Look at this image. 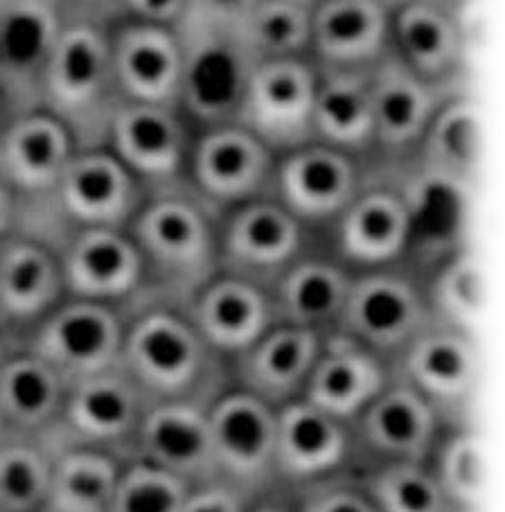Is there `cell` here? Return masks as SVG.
I'll return each instance as SVG.
<instances>
[{
  "label": "cell",
  "mask_w": 505,
  "mask_h": 512,
  "mask_svg": "<svg viewBox=\"0 0 505 512\" xmlns=\"http://www.w3.org/2000/svg\"><path fill=\"white\" fill-rule=\"evenodd\" d=\"M183 3L185 0H131V5L145 16L147 23L158 25H163V21L179 14L183 10Z\"/></svg>",
  "instance_id": "obj_44"
},
{
  "label": "cell",
  "mask_w": 505,
  "mask_h": 512,
  "mask_svg": "<svg viewBox=\"0 0 505 512\" xmlns=\"http://www.w3.org/2000/svg\"><path fill=\"white\" fill-rule=\"evenodd\" d=\"M445 418L427 397L400 377H391L382 393L352 422L361 467L388 461L427 463L445 431Z\"/></svg>",
  "instance_id": "obj_11"
},
{
  "label": "cell",
  "mask_w": 505,
  "mask_h": 512,
  "mask_svg": "<svg viewBox=\"0 0 505 512\" xmlns=\"http://www.w3.org/2000/svg\"><path fill=\"white\" fill-rule=\"evenodd\" d=\"M246 512H294V503H291V494L287 490L276 488L255 497Z\"/></svg>",
  "instance_id": "obj_45"
},
{
  "label": "cell",
  "mask_w": 505,
  "mask_h": 512,
  "mask_svg": "<svg viewBox=\"0 0 505 512\" xmlns=\"http://www.w3.org/2000/svg\"><path fill=\"white\" fill-rule=\"evenodd\" d=\"M352 425L296 397L276 409V479L294 492L354 467Z\"/></svg>",
  "instance_id": "obj_12"
},
{
  "label": "cell",
  "mask_w": 505,
  "mask_h": 512,
  "mask_svg": "<svg viewBox=\"0 0 505 512\" xmlns=\"http://www.w3.org/2000/svg\"><path fill=\"white\" fill-rule=\"evenodd\" d=\"M433 321L429 298L402 273L366 269L352 276L336 332L393 361Z\"/></svg>",
  "instance_id": "obj_6"
},
{
  "label": "cell",
  "mask_w": 505,
  "mask_h": 512,
  "mask_svg": "<svg viewBox=\"0 0 505 512\" xmlns=\"http://www.w3.org/2000/svg\"><path fill=\"white\" fill-rule=\"evenodd\" d=\"M55 192L64 213L84 228L129 226L143 203L140 181L106 152L75 154Z\"/></svg>",
  "instance_id": "obj_24"
},
{
  "label": "cell",
  "mask_w": 505,
  "mask_h": 512,
  "mask_svg": "<svg viewBox=\"0 0 505 512\" xmlns=\"http://www.w3.org/2000/svg\"><path fill=\"white\" fill-rule=\"evenodd\" d=\"M271 147L242 125L208 131L190 154L194 192L215 208L264 197L273 183Z\"/></svg>",
  "instance_id": "obj_13"
},
{
  "label": "cell",
  "mask_w": 505,
  "mask_h": 512,
  "mask_svg": "<svg viewBox=\"0 0 505 512\" xmlns=\"http://www.w3.org/2000/svg\"><path fill=\"white\" fill-rule=\"evenodd\" d=\"M0 113H3V97H0Z\"/></svg>",
  "instance_id": "obj_47"
},
{
  "label": "cell",
  "mask_w": 505,
  "mask_h": 512,
  "mask_svg": "<svg viewBox=\"0 0 505 512\" xmlns=\"http://www.w3.org/2000/svg\"><path fill=\"white\" fill-rule=\"evenodd\" d=\"M149 397L124 370L75 379L66 386L50 447H93L129 461Z\"/></svg>",
  "instance_id": "obj_4"
},
{
  "label": "cell",
  "mask_w": 505,
  "mask_h": 512,
  "mask_svg": "<svg viewBox=\"0 0 505 512\" xmlns=\"http://www.w3.org/2000/svg\"><path fill=\"white\" fill-rule=\"evenodd\" d=\"M400 59L422 79L433 82L451 73L460 59V32L454 19L431 3L404 5L395 16Z\"/></svg>",
  "instance_id": "obj_34"
},
{
  "label": "cell",
  "mask_w": 505,
  "mask_h": 512,
  "mask_svg": "<svg viewBox=\"0 0 505 512\" xmlns=\"http://www.w3.org/2000/svg\"><path fill=\"white\" fill-rule=\"evenodd\" d=\"M122 458L93 447H55L41 512H111Z\"/></svg>",
  "instance_id": "obj_31"
},
{
  "label": "cell",
  "mask_w": 505,
  "mask_h": 512,
  "mask_svg": "<svg viewBox=\"0 0 505 512\" xmlns=\"http://www.w3.org/2000/svg\"><path fill=\"white\" fill-rule=\"evenodd\" d=\"M120 368L149 402L210 404L230 384V364L194 328L183 303L163 298L124 323Z\"/></svg>",
  "instance_id": "obj_1"
},
{
  "label": "cell",
  "mask_w": 505,
  "mask_h": 512,
  "mask_svg": "<svg viewBox=\"0 0 505 512\" xmlns=\"http://www.w3.org/2000/svg\"><path fill=\"white\" fill-rule=\"evenodd\" d=\"M55 449L41 440L0 443V512H41Z\"/></svg>",
  "instance_id": "obj_38"
},
{
  "label": "cell",
  "mask_w": 505,
  "mask_h": 512,
  "mask_svg": "<svg viewBox=\"0 0 505 512\" xmlns=\"http://www.w3.org/2000/svg\"><path fill=\"white\" fill-rule=\"evenodd\" d=\"M312 134L321 138L323 145L345 154L368 147L375 140L366 75H359L357 70L330 68V73L318 79Z\"/></svg>",
  "instance_id": "obj_32"
},
{
  "label": "cell",
  "mask_w": 505,
  "mask_h": 512,
  "mask_svg": "<svg viewBox=\"0 0 505 512\" xmlns=\"http://www.w3.org/2000/svg\"><path fill=\"white\" fill-rule=\"evenodd\" d=\"M115 86L111 41L91 25L64 28L41 79V102L68 129L91 131L106 122L109 97Z\"/></svg>",
  "instance_id": "obj_5"
},
{
  "label": "cell",
  "mask_w": 505,
  "mask_h": 512,
  "mask_svg": "<svg viewBox=\"0 0 505 512\" xmlns=\"http://www.w3.org/2000/svg\"><path fill=\"white\" fill-rule=\"evenodd\" d=\"M66 382L37 352H23L0 366V422L12 429L10 440H41L55 434Z\"/></svg>",
  "instance_id": "obj_26"
},
{
  "label": "cell",
  "mask_w": 505,
  "mask_h": 512,
  "mask_svg": "<svg viewBox=\"0 0 505 512\" xmlns=\"http://www.w3.org/2000/svg\"><path fill=\"white\" fill-rule=\"evenodd\" d=\"M318 77L300 57L255 61L248 70L239 116L264 145L296 149L312 138Z\"/></svg>",
  "instance_id": "obj_7"
},
{
  "label": "cell",
  "mask_w": 505,
  "mask_h": 512,
  "mask_svg": "<svg viewBox=\"0 0 505 512\" xmlns=\"http://www.w3.org/2000/svg\"><path fill=\"white\" fill-rule=\"evenodd\" d=\"M429 467L456 512L481 506L487 483L483 440L467 427L445 429L429 456Z\"/></svg>",
  "instance_id": "obj_36"
},
{
  "label": "cell",
  "mask_w": 505,
  "mask_h": 512,
  "mask_svg": "<svg viewBox=\"0 0 505 512\" xmlns=\"http://www.w3.org/2000/svg\"><path fill=\"white\" fill-rule=\"evenodd\" d=\"M115 86L129 102L174 107L183 95L185 52L181 41L158 23H134L111 41Z\"/></svg>",
  "instance_id": "obj_22"
},
{
  "label": "cell",
  "mask_w": 505,
  "mask_h": 512,
  "mask_svg": "<svg viewBox=\"0 0 505 512\" xmlns=\"http://www.w3.org/2000/svg\"><path fill=\"white\" fill-rule=\"evenodd\" d=\"M124 323L109 303L75 298L43 316L30 350L70 384L120 366Z\"/></svg>",
  "instance_id": "obj_10"
},
{
  "label": "cell",
  "mask_w": 505,
  "mask_h": 512,
  "mask_svg": "<svg viewBox=\"0 0 505 512\" xmlns=\"http://www.w3.org/2000/svg\"><path fill=\"white\" fill-rule=\"evenodd\" d=\"M253 497L224 479L192 485L179 512H246Z\"/></svg>",
  "instance_id": "obj_43"
},
{
  "label": "cell",
  "mask_w": 505,
  "mask_h": 512,
  "mask_svg": "<svg viewBox=\"0 0 505 512\" xmlns=\"http://www.w3.org/2000/svg\"><path fill=\"white\" fill-rule=\"evenodd\" d=\"M50 0H0V97L28 109L61 34Z\"/></svg>",
  "instance_id": "obj_17"
},
{
  "label": "cell",
  "mask_w": 505,
  "mask_h": 512,
  "mask_svg": "<svg viewBox=\"0 0 505 512\" xmlns=\"http://www.w3.org/2000/svg\"><path fill=\"white\" fill-rule=\"evenodd\" d=\"M424 167L433 181L465 185L474 179L483 152V122L474 102L456 100L433 113L422 134Z\"/></svg>",
  "instance_id": "obj_33"
},
{
  "label": "cell",
  "mask_w": 505,
  "mask_h": 512,
  "mask_svg": "<svg viewBox=\"0 0 505 512\" xmlns=\"http://www.w3.org/2000/svg\"><path fill=\"white\" fill-rule=\"evenodd\" d=\"M303 222L276 197H258L230 208L219 226V267L269 289L305 244Z\"/></svg>",
  "instance_id": "obj_9"
},
{
  "label": "cell",
  "mask_w": 505,
  "mask_h": 512,
  "mask_svg": "<svg viewBox=\"0 0 505 512\" xmlns=\"http://www.w3.org/2000/svg\"><path fill=\"white\" fill-rule=\"evenodd\" d=\"M212 208L197 192L170 185L140 203L131 219V240L143 255L147 278L156 280L163 298L185 303L221 271L219 226Z\"/></svg>",
  "instance_id": "obj_2"
},
{
  "label": "cell",
  "mask_w": 505,
  "mask_h": 512,
  "mask_svg": "<svg viewBox=\"0 0 505 512\" xmlns=\"http://www.w3.org/2000/svg\"><path fill=\"white\" fill-rule=\"evenodd\" d=\"M391 368L449 420L474 400L481 382V352L472 332L433 319L391 361Z\"/></svg>",
  "instance_id": "obj_8"
},
{
  "label": "cell",
  "mask_w": 505,
  "mask_h": 512,
  "mask_svg": "<svg viewBox=\"0 0 505 512\" xmlns=\"http://www.w3.org/2000/svg\"><path fill=\"white\" fill-rule=\"evenodd\" d=\"M359 472L379 512H456L429 463L388 461Z\"/></svg>",
  "instance_id": "obj_37"
},
{
  "label": "cell",
  "mask_w": 505,
  "mask_h": 512,
  "mask_svg": "<svg viewBox=\"0 0 505 512\" xmlns=\"http://www.w3.org/2000/svg\"><path fill=\"white\" fill-rule=\"evenodd\" d=\"M273 197L303 224L334 222L361 190L350 154L330 145H300L273 170Z\"/></svg>",
  "instance_id": "obj_16"
},
{
  "label": "cell",
  "mask_w": 505,
  "mask_h": 512,
  "mask_svg": "<svg viewBox=\"0 0 505 512\" xmlns=\"http://www.w3.org/2000/svg\"><path fill=\"white\" fill-rule=\"evenodd\" d=\"M352 273L339 262L300 255L269 287L278 323L316 332H334L339 325Z\"/></svg>",
  "instance_id": "obj_27"
},
{
  "label": "cell",
  "mask_w": 505,
  "mask_h": 512,
  "mask_svg": "<svg viewBox=\"0 0 505 512\" xmlns=\"http://www.w3.org/2000/svg\"><path fill=\"white\" fill-rule=\"evenodd\" d=\"M244 37L262 59L298 57L312 41V12L298 0H262L248 14Z\"/></svg>",
  "instance_id": "obj_39"
},
{
  "label": "cell",
  "mask_w": 505,
  "mask_h": 512,
  "mask_svg": "<svg viewBox=\"0 0 505 512\" xmlns=\"http://www.w3.org/2000/svg\"><path fill=\"white\" fill-rule=\"evenodd\" d=\"M217 479L251 497L278 488L276 406L230 382L208 404Z\"/></svg>",
  "instance_id": "obj_3"
},
{
  "label": "cell",
  "mask_w": 505,
  "mask_h": 512,
  "mask_svg": "<svg viewBox=\"0 0 505 512\" xmlns=\"http://www.w3.org/2000/svg\"><path fill=\"white\" fill-rule=\"evenodd\" d=\"M391 361L343 332H327L303 391L305 400L343 422L354 418L391 382Z\"/></svg>",
  "instance_id": "obj_20"
},
{
  "label": "cell",
  "mask_w": 505,
  "mask_h": 512,
  "mask_svg": "<svg viewBox=\"0 0 505 512\" xmlns=\"http://www.w3.org/2000/svg\"><path fill=\"white\" fill-rule=\"evenodd\" d=\"M433 319L469 330L485 305V278L474 255L460 253L451 258L431 287Z\"/></svg>",
  "instance_id": "obj_40"
},
{
  "label": "cell",
  "mask_w": 505,
  "mask_h": 512,
  "mask_svg": "<svg viewBox=\"0 0 505 512\" xmlns=\"http://www.w3.org/2000/svg\"><path fill=\"white\" fill-rule=\"evenodd\" d=\"M131 458L161 467L190 485L217 479L208 404L190 400L149 404Z\"/></svg>",
  "instance_id": "obj_15"
},
{
  "label": "cell",
  "mask_w": 505,
  "mask_h": 512,
  "mask_svg": "<svg viewBox=\"0 0 505 512\" xmlns=\"http://www.w3.org/2000/svg\"><path fill=\"white\" fill-rule=\"evenodd\" d=\"M183 95L203 118H224L239 109L251 66L239 64L237 46L226 41H208L197 50H185Z\"/></svg>",
  "instance_id": "obj_35"
},
{
  "label": "cell",
  "mask_w": 505,
  "mask_h": 512,
  "mask_svg": "<svg viewBox=\"0 0 505 512\" xmlns=\"http://www.w3.org/2000/svg\"><path fill=\"white\" fill-rule=\"evenodd\" d=\"M323 337V332L300 325L273 323L251 348L230 361V382L276 409L303 397Z\"/></svg>",
  "instance_id": "obj_21"
},
{
  "label": "cell",
  "mask_w": 505,
  "mask_h": 512,
  "mask_svg": "<svg viewBox=\"0 0 505 512\" xmlns=\"http://www.w3.org/2000/svg\"><path fill=\"white\" fill-rule=\"evenodd\" d=\"M391 16L382 0H323L312 10L309 46L330 68L357 70L382 57Z\"/></svg>",
  "instance_id": "obj_28"
},
{
  "label": "cell",
  "mask_w": 505,
  "mask_h": 512,
  "mask_svg": "<svg viewBox=\"0 0 505 512\" xmlns=\"http://www.w3.org/2000/svg\"><path fill=\"white\" fill-rule=\"evenodd\" d=\"M64 278L46 246L14 240L0 246V312L14 321H34L55 310Z\"/></svg>",
  "instance_id": "obj_30"
},
{
  "label": "cell",
  "mask_w": 505,
  "mask_h": 512,
  "mask_svg": "<svg viewBox=\"0 0 505 512\" xmlns=\"http://www.w3.org/2000/svg\"><path fill=\"white\" fill-rule=\"evenodd\" d=\"M73 152V134L52 113H23L0 136V181L12 188L55 192Z\"/></svg>",
  "instance_id": "obj_25"
},
{
  "label": "cell",
  "mask_w": 505,
  "mask_h": 512,
  "mask_svg": "<svg viewBox=\"0 0 505 512\" xmlns=\"http://www.w3.org/2000/svg\"><path fill=\"white\" fill-rule=\"evenodd\" d=\"M192 485L145 461L122 463L111 512H179Z\"/></svg>",
  "instance_id": "obj_41"
},
{
  "label": "cell",
  "mask_w": 505,
  "mask_h": 512,
  "mask_svg": "<svg viewBox=\"0 0 505 512\" xmlns=\"http://www.w3.org/2000/svg\"><path fill=\"white\" fill-rule=\"evenodd\" d=\"M61 264L64 289L75 298L118 303L147 282L143 255L122 228L88 226L68 244Z\"/></svg>",
  "instance_id": "obj_19"
},
{
  "label": "cell",
  "mask_w": 505,
  "mask_h": 512,
  "mask_svg": "<svg viewBox=\"0 0 505 512\" xmlns=\"http://www.w3.org/2000/svg\"><path fill=\"white\" fill-rule=\"evenodd\" d=\"M375 140L404 149L422 138L436 113L431 82L422 79L400 57H388L368 79Z\"/></svg>",
  "instance_id": "obj_29"
},
{
  "label": "cell",
  "mask_w": 505,
  "mask_h": 512,
  "mask_svg": "<svg viewBox=\"0 0 505 512\" xmlns=\"http://www.w3.org/2000/svg\"><path fill=\"white\" fill-rule=\"evenodd\" d=\"M12 215H14V206H12L10 188L0 181V235L7 231V226L12 222Z\"/></svg>",
  "instance_id": "obj_46"
},
{
  "label": "cell",
  "mask_w": 505,
  "mask_h": 512,
  "mask_svg": "<svg viewBox=\"0 0 505 512\" xmlns=\"http://www.w3.org/2000/svg\"><path fill=\"white\" fill-rule=\"evenodd\" d=\"M334 222L341 258L363 271L400 260L415 226L411 203L391 188L359 190Z\"/></svg>",
  "instance_id": "obj_23"
},
{
  "label": "cell",
  "mask_w": 505,
  "mask_h": 512,
  "mask_svg": "<svg viewBox=\"0 0 505 512\" xmlns=\"http://www.w3.org/2000/svg\"><path fill=\"white\" fill-rule=\"evenodd\" d=\"M289 494L294 512H379L354 467Z\"/></svg>",
  "instance_id": "obj_42"
},
{
  "label": "cell",
  "mask_w": 505,
  "mask_h": 512,
  "mask_svg": "<svg viewBox=\"0 0 505 512\" xmlns=\"http://www.w3.org/2000/svg\"><path fill=\"white\" fill-rule=\"evenodd\" d=\"M113 156L136 176L158 190L170 188L188 161V136L170 107L127 102L109 118Z\"/></svg>",
  "instance_id": "obj_18"
},
{
  "label": "cell",
  "mask_w": 505,
  "mask_h": 512,
  "mask_svg": "<svg viewBox=\"0 0 505 512\" xmlns=\"http://www.w3.org/2000/svg\"><path fill=\"white\" fill-rule=\"evenodd\" d=\"M183 307L203 341L228 364L278 323L269 289L228 271L212 276Z\"/></svg>",
  "instance_id": "obj_14"
}]
</instances>
